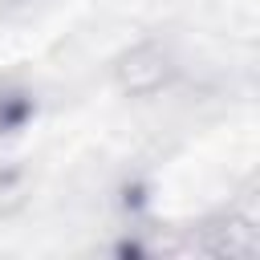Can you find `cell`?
Here are the masks:
<instances>
[{"mask_svg":"<svg viewBox=\"0 0 260 260\" xmlns=\"http://www.w3.org/2000/svg\"><path fill=\"white\" fill-rule=\"evenodd\" d=\"M28 114H32V93L20 89L16 81H0V134L20 130Z\"/></svg>","mask_w":260,"mask_h":260,"instance_id":"1","label":"cell"}]
</instances>
